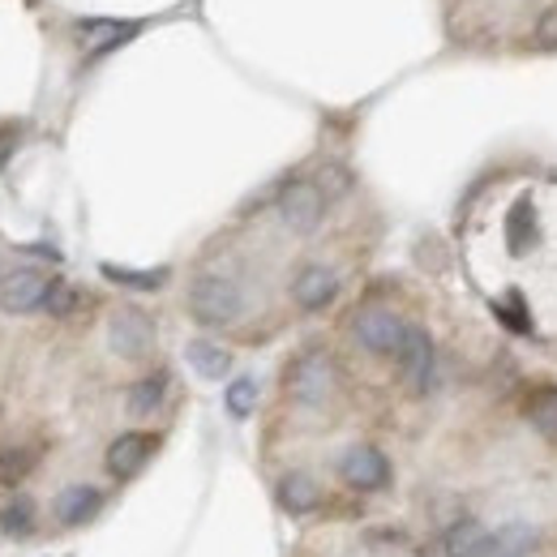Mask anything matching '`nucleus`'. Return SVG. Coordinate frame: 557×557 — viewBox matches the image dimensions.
I'll return each mask as SVG.
<instances>
[{"label":"nucleus","mask_w":557,"mask_h":557,"mask_svg":"<svg viewBox=\"0 0 557 557\" xmlns=\"http://www.w3.org/2000/svg\"><path fill=\"white\" fill-rule=\"evenodd\" d=\"M185 309H189V318L198 326L223 331V326L240 322V313H245V287L232 275L202 271V275H194L189 292H185Z\"/></svg>","instance_id":"f257e3e1"},{"label":"nucleus","mask_w":557,"mask_h":557,"mask_svg":"<svg viewBox=\"0 0 557 557\" xmlns=\"http://www.w3.org/2000/svg\"><path fill=\"white\" fill-rule=\"evenodd\" d=\"M283 386H287V399L292 404H300L309 412H322L335 399V391H339V369H335V360L322 348H309L287 364Z\"/></svg>","instance_id":"f03ea898"},{"label":"nucleus","mask_w":557,"mask_h":557,"mask_svg":"<svg viewBox=\"0 0 557 557\" xmlns=\"http://www.w3.org/2000/svg\"><path fill=\"white\" fill-rule=\"evenodd\" d=\"M408 335V322L386 305H364L351 313V339L373 356H395Z\"/></svg>","instance_id":"7ed1b4c3"},{"label":"nucleus","mask_w":557,"mask_h":557,"mask_svg":"<svg viewBox=\"0 0 557 557\" xmlns=\"http://www.w3.org/2000/svg\"><path fill=\"white\" fill-rule=\"evenodd\" d=\"M278 219L287 232L296 236H313L326 219V194L318 189V181H287L275 198Z\"/></svg>","instance_id":"20e7f679"},{"label":"nucleus","mask_w":557,"mask_h":557,"mask_svg":"<svg viewBox=\"0 0 557 557\" xmlns=\"http://www.w3.org/2000/svg\"><path fill=\"white\" fill-rule=\"evenodd\" d=\"M108 344L121 360H146L154 348V322L150 313H141L138 305H121L108 318Z\"/></svg>","instance_id":"39448f33"},{"label":"nucleus","mask_w":557,"mask_h":557,"mask_svg":"<svg viewBox=\"0 0 557 557\" xmlns=\"http://www.w3.org/2000/svg\"><path fill=\"white\" fill-rule=\"evenodd\" d=\"M395 364H399V377L412 395H429L433 391V373H437V351H433V339L429 331L420 326H408L404 344L395 351Z\"/></svg>","instance_id":"423d86ee"},{"label":"nucleus","mask_w":557,"mask_h":557,"mask_svg":"<svg viewBox=\"0 0 557 557\" xmlns=\"http://www.w3.org/2000/svg\"><path fill=\"white\" fill-rule=\"evenodd\" d=\"M339 472H344V481H348L351 488H360V493H377V488L391 485V459H386L377 446H369V442H356V446L344 450Z\"/></svg>","instance_id":"0eeeda50"},{"label":"nucleus","mask_w":557,"mask_h":557,"mask_svg":"<svg viewBox=\"0 0 557 557\" xmlns=\"http://www.w3.org/2000/svg\"><path fill=\"white\" fill-rule=\"evenodd\" d=\"M141 26L146 22H112V17H82V22H73V30H77V39H82L90 61H99V57L125 48L129 39H138Z\"/></svg>","instance_id":"6e6552de"},{"label":"nucleus","mask_w":557,"mask_h":557,"mask_svg":"<svg viewBox=\"0 0 557 557\" xmlns=\"http://www.w3.org/2000/svg\"><path fill=\"white\" fill-rule=\"evenodd\" d=\"M48 287H52V278L44 275V271L22 267V271L4 275V283H0V309L4 313H17V318L22 313H35V309H44Z\"/></svg>","instance_id":"1a4fd4ad"},{"label":"nucleus","mask_w":557,"mask_h":557,"mask_svg":"<svg viewBox=\"0 0 557 557\" xmlns=\"http://www.w3.org/2000/svg\"><path fill=\"white\" fill-rule=\"evenodd\" d=\"M335 296H339V275H335L331 267H322V262H305V267L292 275V300H296V309H305V313H322Z\"/></svg>","instance_id":"9d476101"},{"label":"nucleus","mask_w":557,"mask_h":557,"mask_svg":"<svg viewBox=\"0 0 557 557\" xmlns=\"http://www.w3.org/2000/svg\"><path fill=\"white\" fill-rule=\"evenodd\" d=\"M154 433H141V429H129V433H121V437H112V446H108V455H103V463H108V472L116 476V481H129V476H138L141 468H146V459L154 455Z\"/></svg>","instance_id":"9b49d317"},{"label":"nucleus","mask_w":557,"mask_h":557,"mask_svg":"<svg viewBox=\"0 0 557 557\" xmlns=\"http://www.w3.org/2000/svg\"><path fill=\"white\" fill-rule=\"evenodd\" d=\"M493 549H497V536H488L476 519H459L442 536V554L446 557H493Z\"/></svg>","instance_id":"f8f14e48"},{"label":"nucleus","mask_w":557,"mask_h":557,"mask_svg":"<svg viewBox=\"0 0 557 557\" xmlns=\"http://www.w3.org/2000/svg\"><path fill=\"white\" fill-rule=\"evenodd\" d=\"M99 506H103V493L95 485H70L57 493V502H52V510H57V523H65V528H82V523H90L95 515H99Z\"/></svg>","instance_id":"ddd939ff"},{"label":"nucleus","mask_w":557,"mask_h":557,"mask_svg":"<svg viewBox=\"0 0 557 557\" xmlns=\"http://www.w3.org/2000/svg\"><path fill=\"white\" fill-rule=\"evenodd\" d=\"M278 506H283L287 515H309V510L322 506V485H318L309 472H287V476L278 481Z\"/></svg>","instance_id":"4468645a"},{"label":"nucleus","mask_w":557,"mask_h":557,"mask_svg":"<svg viewBox=\"0 0 557 557\" xmlns=\"http://www.w3.org/2000/svg\"><path fill=\"white\" fill-rule=\"evenodd\" d=\"M163 395H168V373H146V377H138V382L129 386L125 404H129L134 417H150V412H159Z\"/></svg>","instance_id":"2eb2a0df"},{"label":"nucleus","mask_w":557,"mask_h":557,"mask_svg":"<svg viewBox=\"0 0 557 557\" xmlns=\"http://www.w3.org/2000/svg\"><path fill=\"white\" fill-rule=\"evenodd\" d=\"M185 356H189V364L202 373V377H227V369H232V351L219 348V344H210V339H194L189 348H185Z\"/></svg>","instance_id":"dca6fc26"},{"label":"nucleus","mask_w":557,"mask_h":557,"mask_svg":"<svg viewBox=\"0 0 557 557\" xmlns=\"http://www.w3.org/2000/svg\"><path fill=\"white\" fill-rule=\"evenodd\" d=\"M536 240V219H532V198H519L510 219H506V245L510 253H528V245Z\"/></svg>","instance_id":"f3484780"},{"label":"nucleus","mask_w":557,"mask_h":557,"mask_svg":"<svg viewBox=\"0 0 557 557\" xmlns=\"http://www.w3.org/2000/svg\"><path fill=\"white\" fill-rule=\"evenodd\" d=\"M0 532L4 536H13V541H22V536H30L35 532V502L30 497H9L4 506H0Z\"/></svg>","instance_id":"a211bd4d"},{"label":"nucleus","mask_w":557,"mask_h":557,"mask_svg":"<svg viewBox=\"0 0 557 557\" xmlns=\"http://www.w3.org/2000/svg\"><path fill=\"white\" fill-rule=\"evenodd\" d=\"M528 424L545 437H557V386H541L528 399Z\"/></svg>","instance_id":"6ab92c4d"},{"label":"nucleus","mask_w":557,"mask_h":557,"mask_svg":"<svg viewBox=\"0 0 557 557\" xmlns=\"http://www.w3.org/2000/svg\"><path fill=\"white\" fill-rule=\"evenodd\" d=\"M103 278H112V283H121V287H134V292H159V287L168 283V271H163V267H159V271H129V267L103 262Z\"/></svg>","instance_id":"aec40b11"},{"label":"nucleus","mask_w":557,"mask_h":557,"mask_svg":"<svg viewBox=\"0 0 557 557\" xmlns=\"http://www.w3.org/2000/svg\"><path fill=\"white\" fill-rule=\"evenodd\" d=\"M30 468H35V450H26V446L0 450V485H22L30 476Z\"/></svg>","instance_id":"412c9836"},{"label":"nucleus","mask_w":557,"mask_h":557,"mask_svg":"<svg viewBox=\"0 0 557 557\" xmlns=\"http://www.w3.org/2000/svg\"><path fill=\"white\" fill-rule=\"evenodd\" d=\"M223 404H227V412H232V417L245 420L249 412H253V404H258V382H253V377H236V382L227 386Z\"/></svg>","instance_id":"4be33fe9"},{"label":"nucleus","mask_w":557,"mask_h":557,"mask_svg":"<svg viewBox=\"0 0 557 557\" xmlns=\"http://www.w3.org/2000/svg\"><path fill=\"white\" fill-rule=\"evenodd\" d=\"M532 545H536V532L519 523V528H506V532L497 536V549H493V554L497 557H523Z\"/></svg>","instance_id":"5701e85b"},{"label":"nucleus","mask_w":557,"mask_h":557,"mask_svg":"<svg viewBox=\"0 0 557 557\" xmlns=\"http://www.w3.org/2000/svg\"><path fill=\"white\" fill-rule=\"evenodd\" d=\"M44 309H48L52 318H70L73 309H77V287L61 283V278H52V287H48V300H44Z\"/></svg>","instance_id":"b1692460"},{"label":"nucleus","mask_w":557,"mask_h":557,"mask_svg":"<svg viewBox=\"0 0 557 557\" xmlns=\"http://www.w3.org/2000/svg\"><path fill=\"white\" fill-rule=\"evenodd\" d=\"M532 48H541V52H557V4H549V9L532 22Z\"/></svg>","instance_id":"393cba45"},{"label":"nucleus","mask_w":557,"mask_h":557,"mask_svg":"<svg viewBox=\"0 0 557 557\" xmlns=\"http://www.w3.org/2000/svg\"><path fill=\"white\" fill-rule=\"evenodd\" d=\"M348 185H351V176L339 168V163H326V168L318 172V189H322L326 198H344V194H348Z\"/></svg>","instance_id":"a878e982"},{"label":"nucleus","mask_w":557,"mask_h":557,"mask_svg":"<svg viewBox=\"0 0 557 557\" xmlns=\"http://www.w3.org/2000/svg\"><path fill=\"white\" fill-rule=\"evenodd\" d=\"M22 146V125H0V172L9 168V159L17 154Z\"/></svg>","instance_id":"bb28decb"},{"label":"nucleus","mask_w":557,"mask_h":557,"mask_svg":"<svg viewBox=\"0 0 557 557\" xmlns=\"http://www.w3.org/2000/svg\"><path fill=\"white\" fill-rule=\"evenodd\" d=\"M0 283H4V271H0Z\"/></svg>","instance_id":"cd10ccee"}]
</instances>
